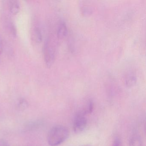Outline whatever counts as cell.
Instances as JSON below:
<instances>
[{
    "instance_id": "3",
    "label": "cell",
    "mask_w": 146,
    "mask_h": 146,
    "mask_svg": "<svg viewBox=\"0 0 146 146\" xmlns=\"http://www.w3.org/2000/svg\"><path fill=\"white\" fill-rule=\"evenodd\" d=\"M87 123L88 121L85 115L80 112L77 113L74 119L73 124V130L76 133L82 132L85 129Z\"/></svg>"
},
{
    "instance_id": "4",
    "label": "cell",
    "mask_w": 146,
    "mask_h": 146,
    "mask_svg": "<svg viewBox=\"0 0 146 146\" xmlns=\"http://www.w3.org/2000/svg\"><path fill=\"white\" fill-rule=\"evenodd\" d=\"M57 36L59 39H63L67 35V28L66 24L64 21H61L59 24L57 29Z\"/></svg>"
},
{
    "instance_id": "15",
    "label": "cell",
    "mask_w": 146,
    "mask_h": 146,
    "mask_svg": "<svg viewBox=\"0 0 146 146\" xmlns=\"http://www.w3.org/2000/svg\"><path fill=\"white\" fill-rule=\"evenodd\" d=\"M11 31L12 34L13 36H17V29L13 25H12L11 26Z\"/></svg>"
},
{
    "instance_id": "16",
    "label": "cell",
    "mask_w": 146,
    "mask_h": 146,
    "mask_svg": "<svg viewBox=\"0 0 146 146\" xmlns=\"http://www.w3.org/2000/svg\"><path fill=\"white\" fill-rule=\"evenodd\" d=\"M3 44L0 40V54H1L3 52Z\"/></svg>"
},
{
    "instance_id": "10",
    "label": "cell",
    "mask_w": 146,
    "mask_h": 146,
    "mask_svg": "<svg viewBox=\"0 0 146 146\" xmlns=\"http://www.w3.org/2000/svg\"><path fill=\"white\" fill-rule=\"evenodd\" d=\"M142 141L139 136L133 135L129 140V146H142Z\"/></svg>"
},
{
    "instance_id": "9",
    "label": "cell",
    "mask_w": 146,
    "mask_h": 146,
    "mask_svg": "<svg viewBox=\"0 0 146 146\" xmlns=\"http://www.w3.org/2000/svg\"><path fill=\"white\" fill-rule=\"evenodd\" d=\"M41 121L40 120L29 122L25 127V129L27 131H32L39 128L41 125Z\"/></svg>"
},
{
    "instance_id": "12",
    "label": "cell",
    "mask_w": 146,
    "mask_h": 146,
    "mask_svg": "<svg viewBox=\"0 0 146 146\" xmlns=\"http://www.w3.org/2000/svg\"><path fill=\"white\" fill-rule=\"evenodd\" d=\"M83 13L84 15H88L92 13V10L90 7H85L82 9Z\"/></svg>"
},
{
    "instance_id": "5",
    "label": "cell",
    "mask_w": 146,
    "mask_h": 146,
    "mask_svg": "<svg viewBox=\"0 0 146 146\" xmlns=\"http://www.w3.org/2000/svg\"><path fill=\"white\" fill-rule=\"evenodd\" d=\"M137 81L136 75L132 72H129L125 76L124 82L128 87H131L135 85Z\"/></svg>"
},
{
    "instance_id": "13",
    "label": "cell",
    "mask_w": 146,
    "mask_h": 146,
    "mask_svg": "<svg viewBox=\"0 0 146 146\" xmlns=\"http://www.w3.org/2000/svg\"><path fill=\"white\" fill-rule=\"evenodd\" d=\"M111 146H122L121 140L118 137L115 138Z\"/></svg>"
},
{
    "instance_id": "2",
    "label": "cell",
    "mask_w": 146,
    "mask_h": 146,
    "mask_svg": "<svg viewBox=\"0 0 146 146\" xmlns=\"http://www.w3.org/2000/svg\"><path fill=\"white\" fill-rule=\"evenodd\" d=\"M43 53L46 65L48 67H51L55 59V51L54 47L50 41L48 40L45 44Z\"/></svg>"
},
{
    "instance_id": "17",
    "label": "cell",
    "mask_w": 146,
    "mask_h": 146,
    "mask_svg": "<svg viewBox=\"0 0 146 146\" xmlns=\"http://www.w3.org/2000/svg\"></svg>"
},
{
    "instance_id": "8",
    "label": "cell",
    "mask_w": 146,
    "mask_h": 146,
    "mask_svg": "<svg viewBox=\"0 0 146 146\" xmlns=\"http://www.w3.org/2000/svg\"><path fill=\"white\" fill-rule=\"evenodd\" d=\"M94 109V102L91 100H90L87 102V103L84 106L83 109L80 112L82 113L84 115H86V114H90L92 112Z\"/></svg>"
},
{
    "instance_id": "1",
    "label": "cell",
    "mask_w": 146,
    "mask_h": 146,
    "mask_svg": "<svg viewBox=\"0 0 146 146\" xmlns=\"http://www.w3.org/2000/svg\"><path fill=\"white\" fill-rule=\"evenodd\" d=\"M69 131L65 126L57 125L51 128L47 137L48 144L50 146H57L63 143L68 138Z\"/></svg>"
},
{
    "instance_id": "7",
    "label": "cell",
    "mask_w": 146,
    "mask_h": 146,
    "mask_svg": "<svg viewBox=\"0 0 146 146\" xmlns=\"http://www.w3.org/2000/svg\"><path fill=\"white\" fill-rule=\"evenodd\" d=\"M32 37L35 42L40 43L42 40V34L40 29L36 27L33 29L32 33Z\"/></svg>"
},
{
    "instance_id": "6",
    "label": "cell",
    "mask_w": 146,
    "mask_h": 146,
    "mask_svg": "<svg viewBox=\"0 0 146 146\" xmlns=\"http://www.w3.org/2000/svg\"><path fill=\"white\" fill-rule=\"evenodd\" d=\"M9 10L13 15H17L20 11V7L19 2L16 0L10 1L8 3Z\"/></svg>"
},
{
    "instance_id": "14",
    "label": "cell",
    "mask_w": 146,
    "mask_h": 146,
    "mask_svg": "<svg viewBox=\"0 0 146 146\" xmlns=\"http://www.w3.org/2000/svg\"><path fill=\"white\" fill-rule=\"evenodd\" d=\"M0 146H10V145L6 140L0 139Z\"/></svg>"
},
{
    "instance_id": "11",
    "label": "cell",
    "mask_w": 146,
    "mask_h": 146,
    "mask_svg": "<svg viewBox=\"0 0 146 146\" xmlns=\"http://www.w3.org/2000/svg\"><path fill=\"white\" fill-rule=\"evenodd\" d=\"M29 103L25 99L21 98L19 101L18 108L20 110H24L28 107Z\"/></svg>"
}]
</instances>
